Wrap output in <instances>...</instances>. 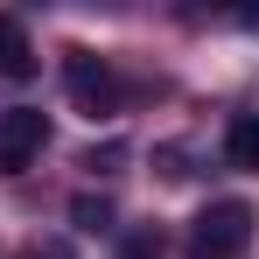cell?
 <instances>
[{
    "instance_id": "1",
    "label": "cell",
    "mask_w": 259,
    "mask_h": 259,
    "mask_svg": "<svg viewBox=\"0 0 259 259\" xmlns=\"http://www.w3.org/2000/svg\"><path fill=\"white\" fill-rule=\"evenodd\" d=\"M259 231V210L238 203V196H217L189 217V259H238Z\"/></svg>"
},
{
    "instance_id": "2",
    "label": "cell",
    "mask_w": 259,
    "mask_h": 259,
    "mask_svg": "<svg viewBox=\"0 0 259 259\" xmlns=\"http://www.w3.org/2000/svg\"><path fill=\"white\" fill-rule=\"evenodd\" d=\"M63 91H70V105H77L84 119H112V112H119V77H112V63L91 56V49H63Z\"/></svg>"
},
{
    "instance_id": "3",
    "label": "cell",
    "mask_w": 259,
    "mask_h": 259,
    "mask_svg": "<svg viewBox=\"0 0 259 259\" xmlns=\"http://www.w3.org/2000/svg\"><path fill=\"white\" fill-rule=\"evenodd\" d=\"M42 140H49V119L35 112V105H14V112H0V175L28 168V161L42 154Z\"/></svg>"
},
{
    "instance_id": "4",
    "label": "cell",
    "mask_w": 259,
    "mask_h": 259,
    "mask_svg": "<svg viewBox=\"0 0 259 259\" xmlns=\"http://www.w3.org/2000/svg\"><path fill=\"white\" fill-rule=\"evenodd\" d=\"M0 77L7 84H28L35 77V42H28V28L14 14H0Z\"/></svg>"
},
{
    "instance_id": "5",
    "label": "cell",
    "mask_w": 259,
    "mask_h": 259,
    "mask_svg": "<svg viewBox=\"0 0 259 259\" xmlns=\"http://www.w3.org/2000/svg\"><path fill=\"white\" fill-rule=\"evenodd\" d=\"M224 161L245 168V175H259V112H238V119L224 126Z\"/></svg>"
},
{
    "instance_id": "6",
    "label": "cell",
    "mask_w": 259,
    "mask_h": 259,
    "mask_svg": "<svg viewBox=\"0 0 259 259\" xmlns=\"http://www.w3.org/2000/svg\"><path fill=\"white\" fill-rule=\"evenodd\" d=\"M70 224H77V231H91V238H98V231H112V203H105V196H70Z\"/></svg>"
},
{
    "instance_id": "7",
    "label": "cell",
    "mask_w": 259,
    "mask_h": 259,
    "mask_svg": "<svg viewBox=\"0 0 259 259\" xmlns=\"http://www.w3.org/2000/svg\"><path fill=\"white\" fill-rule=\"evenodd\" d=\"M119 259H161V238L154 231H133L126 245H119Z\"/></svg>"
},
{
    "instance_id": "8",
    "label": "cell",
    "mask_w": 259,
    "mask_h": 259,
    "mask_svg": "<svg viewBox=\"0 0 259 259\" xmlns=\"http://www.w3.org/2000/svg\"><path fill=\"white\" fill-rule=\"evenodd\" d=\"M35 259H63V245H42V252H35Z\"/></svg>"
}]
</instances>
